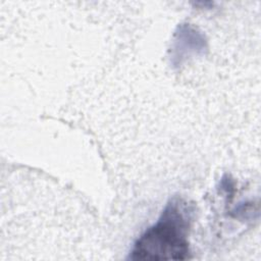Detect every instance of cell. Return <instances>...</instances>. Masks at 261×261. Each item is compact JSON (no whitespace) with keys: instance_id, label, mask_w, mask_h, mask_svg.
Segmentation results:
<instances>
[{"instance_id":"1","label":"cell","mask_w":261,"mask_h":261,"mask_svg":"<svg viewBox=\"0 0 261 261\" xmlns=\"http://www.w3.org/2000/svg\"><path fill=\"white\" fill-rule=\"evenodd\" d=\"M193 210L179 198L172 199L158 221L136 242L129 259L187 260L190 258L188 234Z\"/></svg>"}]
</instances>
